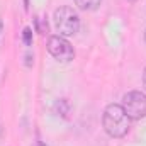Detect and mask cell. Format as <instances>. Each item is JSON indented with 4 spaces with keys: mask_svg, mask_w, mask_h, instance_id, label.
<instances>
[{
    "mask_svg": "<svg viewBox=\"0 0 146 146\" xmlns=\"http://www.w3.org/2000/svg\"><path fill=\"white\" fill-rule=\"evenodd\" d=\"M104 131L110 138H124L131 129V119L119 104H109L102 115Z\"/></svg>",
    "mask_w": 146,
    "mask_h": 146,
    "instance_id": "obj_1",
    "label": "cell"
},
{
    "mask_svg": "<svg viewBox=\"0 0 146 146\" xmlns=\"http://www.w3.org/2000/svg\"><path fill=\"white\" fill-rule=\"evenodd\" d=\"M54 27L60 33V36L66 37L73 36L78 33L80 29V15L76 14V10H73L72 7H60L54 10Z\"/></svg>",
    "mask_w": 146,
    "mask_h": 146,
    "instance_id": "obj_2",
    "label": "cell"
},
{
    "mask_svg": "<svg viewBox=\"0 0 146 146\" xmlns=\"http://www.w3.org/2000/svg\"><path fill=\"white\" fill-rule=\"evenodd\" d=\"M122 109L131 121H139L146 117V95L139 90H131L122 97Z\"/></svg>",
    "mask_w": 146,
    "mask_h": 146,
    "instance_id": "obj_3",
    "label": "cell"
},
{
    "mask_svg": "<svg viewBox=\"0 0 146 146\" xmlns=\"http://www.w3.org/2000/svg\"><path fill=\"white\" fill-rule=\"evenodd\" d=\"M48 51L53 58H56L58 61H63V63H68L75 58V51H73L72 44L63 36L49 37L48 39Z\"/></svg>",
    "mask_w": 146,
    "mask_h": 146,
    "instance_id": "obj_4",
    "label": "cell"
},
{
    "mask_svg": "<svg viewBox=\"0 0 146 146\" xmlns=\"http://www.w3.org/2000/svg\"><path fill=\"white\" fill-rule=\"evenodd\" d=\"M76 7L80 10H85V12H92V10H97L102 3V0H75Z\"/></svg>",
    "mask_w": 146,
    "mask_h": 146,
    "instance_id": "obj_5",
    "label": "cell"
},
{
    "mask_svg": "<svg viewBox=\"0 0 146 146\" xmlns=\"http://www.w3.org/2000/svg\"><path fill=\"white\" fill-rule=\"evenodd\" d=\"M22 39H24V42H26L27 46H31V44H33V31H31L29 27H26V29H24V33H22Z\"/></svg>",
    "mask_w": 146,
    "mask_h": 146,
    "instance_id": "obj_6",
    "label": "cell"
},
{
    "mask_svg": "<svg viewBox=\"0 0 146 146\" xmlns=\"http://www.w3.org/2000/svg\"><path fill=\"white\" fill-rule=\"evenodd\" d=\"M143 83H145V88H146V68H145V73H143Z\"/></svg>",
    "mask_w": 146,
    "mask_h": 146,
    "instance_id": "obj_7",
    "label": "cell"
},
{
    "mask_svg": "<svg viewBox=\"0 0 146 146\" xmlns=\"http://www.w3.org/2000/svg\"><path fill=\"white\" fill-rule=\"evenodd\" d=\"M37 146H46V145H44V143H39V145H37Z\"/></svg>",
    "mask_w": 146,
    "mask_h": 146,
    "instance_id": "obj_8",
    "label": "cell"
},
{
    "mask_svg": "<svg viewBox=\"0 0 146 146\" xmlns=\"http://www.w3.org/2000/svg\"><path fill=\"white\" fill-rule=\"evenodd\" d=\"M145 42H146V31H145Z\"/></svg>",
    "mask_w": 146,
    "mask_h": 146,
    "instance_id": "obj_9",
    "label": "cell"
}]
</instances>
